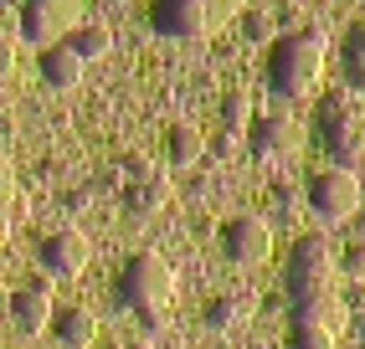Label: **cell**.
I'll list each match as a JSON object with an SVG mask.
<instances>
[{"instance_id": "cell-1", "label": "cell", "mask_w": 365, "mask_h": 349, "mask_svg": "<svg viewBox=\"0 0 365 349\" xmlns=\"http://www.w3.org/2000/svg\"><path fill=\"white\" fill-rule=\"evenodd\" d=\"M314 144L329 155L334 170L365 174V98L350 88H334L314 108Z\"/></svg>"}, {"instance_id": "cell-2", "label": "cell", "mask_w": 365, "mask_h": 349, "mask_svg": "<svg viewBox=\"0 0 365 349\" xmlns=\"http://www.w3.org/2000/svg\"><path fill=\"white\" fill-rule=\"evenodd\" d=\"M324 78V31L299 26V31H283L273 46H267V88L278 98H309Z\"/></svg>"}, {"instance_id": "cell-3", "label": "cell", "mask_w": 365, "mask_h": 349, "mask_svg": "<svg viewBox=\"0 0 365 349\" xmlns=\"http://www.w3.org/2000/svg\"><path fill=\"white\" fill-rule=\"evenodd\" d=\"M339 283V262H334V246L324 231H309L294 241V252H288V298L304 303V298H324L334 293Z\"/></svg>"}, {"instance_id": "cell-4", "label": "cell", "mask_w": 365, "mask_h": 349, "mask_svg": "<svg viewBox=\"0 0 365 349\" xmlns=\"http://www.w3.org/2000/svg\"><path fill=\"white\" fill-rule=\"evenodd\" d=\"M118 298L134 313H160L170 298H175V267L160 252H134L118 272Z\"/></svg>"}, {"instance_id": "cell-5", "label": "cell", "mask_w": 365, "mask_h": 349, "mask_svg": "<svg viewBox=\"0 0 365 349\" xmlns=\"http://www.w3.org/2000/svg\"><path fill=\"white\" fill-rule=\"evenodd\" d=\"M345 323H350V313L334 293L304 298V303H294V318H288V344L294 349H334Z\"/></svg>"}, {"instance_id": "cell-6", "label": "cell", "mask_w": 365, "mask_h": 349, "mask_svg": "<svg viewBox=\"0 0 365 349\" xmlns=\"http://www.w3.org/2000/svg\"><path fill=\"white\" fill-rule=\"evenodd\" d=\"M83 0H21L16 11V36H26L31 46H52L62 41V31L78 26Z\"/></svg>"}, {"instance_id": "cell-7", "label": "cell", "mask_w": 365, "mask_h": 349, "mask_svg": "<svg viewBox=\"0 0 365 349\" xmlns=\"http://www.w3.org/2000/svg\"><path fill=\"white\" fill-rule=\"evenodd\" d=\"M309 206L319 211L324 221H345V216H355V206H360V174L324 165V170L309 180Z\"/></svg>"}, {"instance_id": "cell-8", "label": "cell", "mask_w": 365, "mask_h": 349, "mask_svg": "<svg viewBox=\"0 0 365 349\" xmlns=\"http://www.w3.org/2000/svg\"><path fill=\"white\" fill-rule=\"evenodd\" d=\"M222 252L237 267H262L267 252H273V231H267L262 216H232L222 226Z\"/></svg>"}, {"instance_id": "cell-9", "label": "cell", "mask_w": 365, "mask_h": 349, "mask_svg": "<svg viewBox=\"0 0 365 349\" xmlns=\"http://www.w3.org/2000/svg\"><path fill=\"white\" fill-rule=\"evenodd\" d=\"M88 257H93V246H88V236L78 226H62V231H52L36 246L41 278H78V272L88 267Z\"/></svg>"}, {"instance_id": "cell-10", "label": "cell", "mask_w": 365, "mask_h": 349, "mask_svg": "<svg viewBox=\"0 0 365 349\" xmlns=\"http://www.w3.org/2000/svg\"><path fill=\"white\" fill-rule=\"evenodd\" d=\"M6 313L16 318L21 334H41L52 323V278H31L26 288H16L6 298Z\"/></svg>"}, {"instance_id": "cell-11", "label": "cell", "mask_w": 365, "mask_h": 349, "mask_svg": "<svg viewBox=\"0 0 365 349\" xmlns=\"http://www.w3.org/2000/svg\"><path fill=\"white\" fill-rule=\"evenodd\" d=\"M150 26L160 36H206L211 16H206L201 0H155L150 6Z\"/></svg>"}, {"instance_id": "cell-12", "label": "cell", "mask_w": 365, "mask_h": 349, "mask_svg": "<svg viewBox=\"0 0 365 349\" xmlns=\"http://www.w3.org/2000/svg\"><path fill=\"white\" fill-rule=\"evenodd\" d=\"M247 144H252V155H257V160L288 155V149L299 144V123L288 118V113H262V118L247 123Z\"/></svg>"}, {"instance_id": "cell-13", "label": "cell", "mask_w": 365, "mask_h": 349, "mask_svg": "<svg viewBox=\"0 0 365 349\" xmlns=\"http://www.w3.org/2000/svg\"><path fill=\"white\" fill-rule=\"evenodd\" d=\"M46 329H52L57 344H67V349H88L98 339V313L83 308V303H62V308H52V323H46Z\"/></svg>"}, {"instance_id": "cell-14", "label": "cell", "mask_w": 365, "mask_h": 349, "mask_svg": "<svg viewBox=\"0 0 365 349\" xmlns=\"http://www.w3.org/2000/svg\"><path fill=\"white\" fill-rule=\"evenodd\" d=\"M41 78L52 83V88H78L83 83V67L88 62H78V52H72L67 41H52V46H41Z\"/></svg>"}, {"instance_id": "cell-15", "label": "cell", "mask_w": 365, "mask_h": 349, "mask_svg": "<svg viewBox=\"0 0 365 349\" xmlns=\"http://www.w3.org/2000/svg\"><path fill=\"white\" fill-rule=\"evenodd\" d=\"M165 201H170V185L160 180V174H150V180H134V185H124V211L129 216H155V211H165Z\"/></svg>"}, {"instance_id": "cell-16", "label": "cell", "mask_w": 365, "mask_h": 349, "mask_svg": "<svg viewBox=\"0 0 365 349\" xmlns=\"http://www.w3.org/2000/svg\"><path fill=\"white\" fill-rule=\"evenodd\" d=\"M67 46L78 52V62L108 57V52H113V31H108V26H98V21H78V26L67 31Z\"/></svg>"}, {"instance_id": "cell-17", "label": "cell", "mask_w": 365, "mask_h": 349, "mask_svg": "<svg viewBox=\"0 0 365 349\" xmlns=\"http://www.w3.org/2000/svg\"><path fill=\"white\" fill-rule=\"evenodd\" d=\"M165 155L175 165H196L206 155V139L190 129V123H170V129H165Z\"/></svg>"}, {"instance_id": "cell-18", "label": "cell", "mask_w": 365, "mask_h": 349, "mask_svg": "<svg viewBox=\"0 0 365 349\" xmlns=\"http://www.w3.org/2000/svg\"><path fill=\"white\" fill-rule=\"evenodd\" d=\"M345 78H350V93L360 88L365 98V21H355L345 31Z\"/></svg>"}, {"instance_id": "cell-19", "label": "cell", "mask_w": 365, "mask_h": 349, "mask_svg": "<svg viewBox=\"0 0 365 349\" xmlns=\"http://www.w3.org/2000/svg\"><path fill=\"white\" fill-rule=\"evenodd\" d=\"M252 123V103H247V93H227L222 98V129L237 134V129H247Z\"/></svg>"}, {"instance_id": "cell-20", "label": "cell", "mask_w": 365, "mask_h": 349, "mask_svg": "<svg viewBox=\"0 0 365 349\" xmlns=\"http://www.w3.org/2000/svg\"><path fill=\"white\" fill-rule=\"evenodd\" d=\"M278 21H283V11H262V6H252L247 16H242V26H247L252 41H273V36H278Z\"/></svg>"}, {"instance_id": "cell-21", "label": "cell", "mask_w": 365, "mask_h": 349, "mask_svg": "<svg viewBox=\"0 0 365 349\" xmlns=\"http://www.w3.org/2000/svg\"><path fill=\"white\" fill-rule=\"evenodd\" d=\"M206 323H211V329H232V323H237V298H211V303H206Z\"/></svg>"}, {"instance_id": "cell-22", "label": "cell", "mask_w": 365, "mask_h": 349, "mask_svg": "<svg viewBox=\"0 0 365 349\" xmlns=\"http://www.w3.org/2000/svg\"><path fill=\"white\" fill-rule=\"evenodd\" d=\"M201 6H206V16H211V26H222L227 16H237V11H247L252 0H201Z\"/></svg>"}, {"instance_id": "cell-23", "label": "cell", "mask_w": 365, "mask_h": 349, "mask_svg": "<svg viewBox=\"0 0 365 349\" xmlns=\"http://www.w3.org/2000/svg\"><path fill=\"white\" fill-rule=\"evenodd\" d=\"M118 170H124V174H129V180H124V185H134V180H150V174H155V165H150V160H144V155H124V160H118Z\"/></svg>"}, {"instance_id": "cell-24", "label": "cell", "mask_w": 365, "mask_h": 349, "mask_svg": "<svg viewBox=\"0 0 365 349\" xmlns=\"http://www.w3.org/2000/svg\"><path fill=\"white\" fill-rule=\"evenodd\" d=\"M345 272L350 278H365V241L360 236H350V246H345Z\"/></svg>"}, {"instance_id": "cell-25", "label": "cell", "mask_w": 365, "mask_h": 349, "mask_svg": "<svg viewBox=\"0 0 365 349\" xmlns=\"http://www.w3.org/2000/svg\"><path fill=\"white\" fill-rule=\"evenodd\" d=\"M11 78H16V52H11V41H0V88Z\"/></svg>"}, {"instance_id": "cell-26", "label": "cell", "mask_w": 365, "mask_h": 349, "mask_svg": "<svg viewBox=\"0 0 365 349\" xmlns=\"http://www.w3.org/2000/svg\"><path fill=\"white\" fill-rule=\"evenodd\" d=\"M11 36H16V11L0 6V41H11Z\"/></svg>"}, {"instance_id": "cell-27", "label": "cell", "mask_w": 365, "mask_h": 349, "mask_svg": "<svg viewBox=\"0 0 365 349\" xmlns=\"http://www.w3.org/2000/svg\"><path fill=\"white\" fill-rule=\"evenodd\" d=\"M232 149H237V134L222 129V139H216V155H232Z\"/></svg>"}, {"instance_id": "cell-28", "label": "cell", "mask_w": 365, "mask_h": 349, "mask_svg": "<svg viewBox=\"0 0 365 349\" xmlns=\"http://www.w3.org/2000/svg\"><path fill=\"white\" fill-rule=\"evenodd\" d=\"M11 185V165H6V155H0V190Z\"/></svg>"}, {"instance_id": "cell-29", "label": "cell", "mask_w": 365, "mask_h": 349, "mask_svg": "<svg viewBox=\"0 0 365 349\" xmlns=\"http://www.w3.org/2000/svg\"><path fill=\"white\" fill-rule=\"evenodd\" d=\"M355 216H360V221H355V236L365 241V206H355Z\"/></svg>"}, {"instance_id": "cell-30", "label": "cell", "mask_w": 365, "mask_h": 349, "mask_svg": "<svg viewBox=\"0 0 365 349\" xmlns=\"http://www.w3.org/2000/svg\"><path fill=\"white\" fill-rule=\"evenodd\" d=\"M355 334H360V339H365V308H360V313H355Z\"/></svg>"}, {"instance_id": "cell-31", "label": "cell", "mask_w": 365, "mask_h": 349, "mask_svg": "<svg viewBox=\"0 0 365 349\" xmlns=\"http://www.w3.org/2000/svg\"><path fill=\"white\" fill-rule=\"evenodd\" d=\"M0 6H6V11H21V0H0Z\"/></svg>"}, {"instance_id": "cell-32", "label": "cell", "mask_w": 365, "mask_h": 349, "mask_svg": "<svg viewBox=\"0 0 365 349\" xmlns=\"http://www.w3.org/2000/svg\"><path fill=\"white\" fill-rule=\"evenodd\" d=\"M129 349H155V344H144V339H134V344H129Z\"/></svg>"}, {"instance_id": "cell-33", "label": "cell", "mask_w": 365, "mask_h": 349, "mask_svg": "<svg viewBox=\"0 0 365 349\" xmlns=\"http://www.w3.org/2000/svg\"><path fill=\"white\" fill-rule=\"evenodd\" d=\"M6 298H11V293H6V288H0V313H6Z\"/></svg>"}]
</instances>
